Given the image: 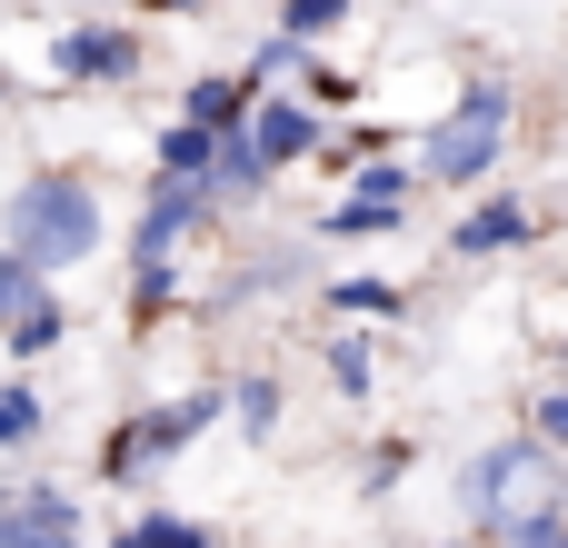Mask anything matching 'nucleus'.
Listing matches in <instances>:
<instances>
[{"label": "nucleus", "mask_w": 568, "mask_h": 548, "mask_svg": "<svg viewBox=\"0 0 568 548\" xmlns=\"http://www.w3.org/2000/svg\"><path fill=\"white\" fill-rule=\"evenodd\" d=\"M549 509H568V479H559V449L539 429H519V439H499V449L469 459V519H479L489 548L509 529H529V519H549Z\"/></svg>", "instance_id": "obj_1"}, {"label": "nucleus", "mask_w": 568, "mask_h": 548, "mask_svg": "<svg viewBox=\"0 0 568 548\" xmlns=\"http://www.w3.org/2000/svg\"><path fill=\"white\" fill-rule=\"evenodd\" d=\"M90 240H100V200L80 180H20L10 190V250L20 260L70 270V260H90Z\"/></svg>", "instance_id": "obj_2"}, {"label": "nucleus", "mask_w": 568, "mask_h": 548, "mask_svg": "<svg viewBox=\"0 0 568 548\" xmlns=\"http://www.w3.org/2000/svg\"><path fill=\"white\" fill-rule=\"evenodd\" d=\"M499 150H509V80H479V90L429 130L419 170H429V180H449V190H479V180L499 170Z\"/></svg>", "instance_id": "obj_3"}, {"label": "nucleus", "mask_w": 568, "mask_h": 548, "mask_svg": "<svg viewBox=\"0 0 568 548\" xmlns=\"http://www.w3.org/2000/svg\"><path fill=\"white\" fill-rule=\"evenodd\" d=\"M200 200H210L200 180H160V190H150V210H140V240H130V260H140V270H130V319H160V300L180 290L170 250H180V230L200 220Z\"/></svg>", "instance_id": "obj_4"}, {"label": "nucleus", "mask_w": 568, "mask_h": 548, "mask_svg": "<svg viewBox=\"0 0 568 548\" xmlns=\"http://www.w3.org/2000/svg\"><path fill=\"white\" fill-rule=\"evenodd\" d=\"M220 409H230V389H190V399H170V409H140V419L110 439V459H100V469H110V479H140V469H160V459H180V449H190V439H200Z\"/></svg>", "instance_id": "obj_5"}, {"label": "nucleus", "mask_w": 568, "mask_h": 548, "mask_svg": "<svg viewBox=\"0 0 568 548\" xmlns=\"http://www.w3.org/2000/svg\"><path fill=\"white\" fill-rule=\"evenodd\" d=\"M0 319H10V359H40L60 349V300H50V270L40 260H0Z\"/></svg>", "instance_id": "obj_6"}, {"label": "nucleus", "mask_w": 568, "mask_h": 548, "mask_svg": "<svg viewBox=\"0 0 568 548\" xmlns=\"http://www.w3.org/2000/svg\"><path fill=\"white\" fill-rule=\"evenodd\" d=\"M399 220H409V170H389V160H379V170H359V180H349V200H339L320 230H329V240H369V230H399Z\"/></svg>", "instance_id": "obj_7"}, {"label": "nucleus", "mask_w": 568, "mask_h": 548, "mask_svg": "<svg viewBox=\"0 0 568 548\" xmlns=\"http://www.w3.org/2000/svg\"><path fill=\"white\" fill-rule=\"evenodd\" d=\"M0 548H80V499L70 489H10Z\"/></svg>", "instance_id": "obj_8"}, {"label": "nucleus", "mask_w": 568, "mask_h": 548, "mask_svg": "<svg viewBox=\"0 0 568 548\" xmlns=\"http://www.w3.org/2000/svg\"><path fill=\"white\" fill-rule=\"evenodd\" d=\"M50 60H60V80H130L140 70V40L120 20H80V30L50 40Z\"/></svg>", "instance_id": "obj_9"}, {"label": "nucleus", "mask_w": 568, "mask_h": 548, "mask_svg": "<svg viewBox=\"0 0 568 548\" xmlns=\"http://www.w3.org/2000/svg\"><path fill=\"white\" fill-rule=\"evenodd\" d=\"M250 140L270 150V170L310 160V150H320V100H270V90H260V120H250Z\"/></svg>", "instance_id": "obj_10"}, {"label": "nucleus", "mask_w": 568, "mask_h": 548, "mask_svg": "<svg viewBox=\"0 0 568 548\" xmlns=\"http://www.w3.org/2000/svg\"><path fill=\"white\" fill-rule=\"evenodd\" d=\"M519 240H529V210H519V200H479V210L449 230L459 260H489V250H519Z\"/></svg>", "instance_id": "obj_11"}, {"label": "nucleus", "mask_w": 568, "mask_h": 548, "mask_svg": "<svg viewBox=\"0 0 568 548\" xmlns=\"http://www.w3.org/2000/svg\"><path fill=\"white\" fill-rule=\"evenodd\" d=\"M270 190V150L240 130V140H220V170H210V200H260Z\"/></svg>", "instance_id": "obj_12"}, {"label": "nucleus", "mask_w": 568, "mask_h": 548, "mask_svg": "<svg viewBox=\"0 0 568 548\" xmlns=\"http://www.w3.org/2000/svg\"><path fill=\"white\" fill-rule=\"evenodd\" d=\"M160 170H170V180H200V190H210V170H220V140H210L200 120H170V130H160Z\"/></svg>", "instance_id": "obj_13"}, {"label": "nucleus", "mask_w": 568, "mask_h": 548, "mask_svg": "<svg viewBox=\"0 0 568 548\" xmlns=\"http://www.w3.org/2000/svg\"><path fill=\"white\" fill-rule=\"evenodd\" d=\"M329 379H339L349 399H369V379H379V369H369V339H359V329H339V339H329Z\"/></svg>", "instance_id": "obj_14"}, {"label": "nucleus", "mask_w": 568, "mask_h": 548, "mask_svg": "<svg viewBox=\"0 0 568 548\" xmlns=\"http://www.w3.org/2000/svg\"><path fill=\"white\" fill-rule=\"evenodd\" d=\"M30 439H40V389L10 379V389H0V449H30Z\"/></svg>", "instance_id": "obj_15"}, {"label": "nucleus", "mask_w": 568, "mask_h": 548, "mask_svg": "<svg viewBox=\"0 0 568 548\" xmlns=\"http://www.w3.org/2000/svg\"><path fill=\"white\" fill-rule=\"evenodd\" d=\"M329 300H339V309H359V319H399V290H389V280H339Z\"/></svg>", "instance_id": "obj_16"}, {"label": "nucleus", "mask_w": 568, "mask_h": 548, "mask_svg": "<svg viewBox=\"0 0 568 548\" xmlns=\"http://www.w3.org/2000/svg\"><path fill=\"white\" fill-rule=\"evenodd\" d=\"M230 409H240V429H250V439H270V419H280V389H270V379H240V389H230Z\"/></svg>", "instance_id": "obj_17"}, {"label": "nucleus", "mask_w": 568, "mask_h": 548, "mask_svg": "<svg viewBox=\"0 0 568 548\" xmlns=\"http://www.w3.org/2000/svg\"><path fill=\"white\" fill-rule=\"evenodd\" d=\"M339 20H349V0H290V10H280L290 40H320V30H339Z\"/></svg>", "instance_id": "obj_18"}, {"label": "nucleus", "mask_w": 568, "mask_h": 548, "mask_svg": "<svg viewBox=\"0 0 568 548\" xmlns=\"http://www.w3.org/2000/svg\"><path fill=\"white\" fill-rule=\"evenodd\" d=\"M140 539H150V548H220L210 529H190V519H170V509H150V519H140Z\"/></svg>", "instance_id": "obj_19"}, {"label": "nucleus", "mask_w": 568, "mask_h": 548, "mask_svg": "<svg viewBox=\"0 0 568 548\" xmlns=\"http://www.w3.org/2000/svg\"><path fill=\"white\" fill-rule=\"evenodd\" d=\"M499 548H568V509H549V519H529V529H509Z\"/></svg>", "instance_id": "obj_20"}, {"label": "nucleus", "mask_w": 568, "mask_h": 548, "mask_svg": "<svg viewBox=\"0 0 568 548\" xmlns=\"http://www.w3.org/2000/svg\"><path fill=\"white\" fill-rule=\"evenodd\" d=\"M539 439H549V449L568 439V389H549V399H539Z\"/></svg>", "instance_id": "obj_21"}, {"label": "nucleus", "mask_w": 568, "mask_h": 548, "mask_svg": "<svg viewBox=\"0 0 568 548\" xmlns=\"http://www.w3.org/2000/svg\"><path fill=\"white\" fill-rule=\"evenodd\" d=\"M150 10H200V0H150Z\"/></svg>", "instance_id": "obj_22"}, {"label": "nucleus", "mask_w": 568, "mask_h": 548, "mask_svg": "<svg viewBox=\"0 0 568 548\" xmlns=\"http://www.w3.org/2000/svg\"><path fill=\"white\" fill-rule=\"evenodd\" d=\"M110 548H150V539H140V529H130V539H110Z\"/></svg>", "instance_id": "obj_23"}]
</instances>
